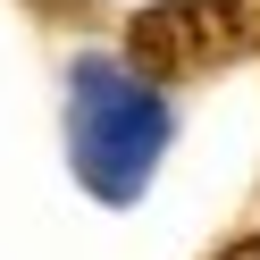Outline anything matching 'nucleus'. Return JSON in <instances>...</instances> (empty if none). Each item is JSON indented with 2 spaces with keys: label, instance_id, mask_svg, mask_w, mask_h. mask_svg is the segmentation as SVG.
I'll use <instances>...</instances> for the list:
<instances>
[{
  "label": "nucleus",
  "instance_id": "obj_3",
  "mask_svg": "<svg viewBox=\"0 0 260 260\" xmlns=\"http://www.w3.org/2000/svg\"><path fill=\"white\" fill-rule=\"evenodd\" d=\"M218 260H260V235H252V243H226Z\"/></svg>",
  "mask_w": 260,
  "mask_h": 260
},
{
  "label": "nucleus",
  "instance_id": "obj_2",
  "mask_svg": "<svg viewBox=\"0 0 260 260\" xmlns=\"http://www.w3.org/2000/svg\"><path fill=\"white\" fill-rule=\"evenodd\" d=\"M260 51V0H159L126 25V59L143 84H185Z\"/></svg>",
  "mask_w": 260,
  "mask_h": 260
},
{
  "label": "nucleus",
  "instance_id": "obj_1",
  "mask_svg": "<svg viewBox=\"0 0 260 260\" xmlns=\"http://www.w3.org/2000/svg\"><path fill=\"white\" fill-rule=\"evenodd\" d=\"M159 143H168V109L143 76H118L101 59L76 68V168L101 202H135Z\"/></svg>",
  "mask_w": 260,
  "mask_h": 260
}]
</instances>
